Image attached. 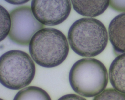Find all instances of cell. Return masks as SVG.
<instances>
[{
    "label": "cell",
    "instance_id": "1",
    "mask_svg": "<svg viewBox=\"0 0 125 100\" xmlns=\"http://www.w3.org/2000/svg\"><path fill=\"white\" fill-rule=\"evenodd\" d=\"M108 39L104 25L94 18L85 17L76 20L68 33L71 49L82 57H91L100 54L106 47Z\"/></svg>",
    "mask_w": 125,
    "mask_h": 100
},
{
    "label": "cell",
    "instance_id": "2",
    "mask_svg": "<svg viewBox=\"0 0 125 100\" xmlns=\"http://www.w3.org/2000/svg\"><path fill=\"white\" fill-rule=\"evenodd\" d=\"M29 50L37 65L50 68L60 65L65 60L69 47L67 38L61 31L52 28H45L33 36Z\"/></svg>",
    "mask_w": 125,
    "mask_h": 100
},
{
    "label": "cell",
    "instance_id": "3",
    "mask_svg": "<svg viewBox=\"0 0 125 100\" xmlns=\"http://www.w3.org/2000/svg\"><path fill=\"white\" fill-rule=\"evenodd\" d=\"M107 69L100 60L83 58L70 69L69 80L73 90L87 98L95 97L106 89L108 82Z\"/></svg>",
    "mask_w": 125,
    "mask_h": 100
},
{
    "label": "cell",
    "instance_id": "4",
    "mask_svg": "<svg viewBox=\"0 0 125 100\" xmlns=\"http://www.w3.org/2000/svg\"><path fill=\"white\" fill-rule=\"evenodd\" d=\"M35 74V63L23 51L10 50L0 57V82L8 89L19 90L28 86Z\"/></svg>",
    "mask_w": 125,
    "mask_h": 100
},
{
    "label": "cell",
    "instance_id": "5",
    "mask_svg": "<svg viewBox=\"0 0 125 100\" xmlns=\"http://www.w3.org/2000/svg\"><path fill=\"white\" fill-rule=\"evenodd\" d=\"M10 15L11 27L9 37L19 45H29L34 35L44 27L35 18L30 6L16 8L11 11Z\"/></svg>",
    "mask_w": 125,
    "mask_h": 100
},
{
    "label": "cell",
    "instance_id": "6",
    "mask_svg": "<svg viewBox=\"0 0 125 100\" xmlns=\"http://www.w3.org/2000/svg\"><path fill=\"white\" fill-rule=\"evenodd\" d=\"M71 2L64 0H32L31 9L36 20L44 25L54 26L65 21L70 15Z\"/></svg>",
    "mask_w": 125,
    "mask_h": 100
},
{
    "label": "cell",
    "instance_id": "7",
    "mask_svg": "<svg viewBox=\"0 0 125 100\" xmlns=\"http://www.w3.org/2000/svg\"><path fill=\"white\" fill-rule=\"evenodd\" d=\"M110 41L116 53H125V13L114 17L108 28Z\"/></svg>",
    "mask_w": 125,
    "mask_h": 100
},
{
    "label": "cell",
    "instance_id": "8",
    "mask_svg": "<svg viewBox=\"0 0 125 100\" xmlns=\"http://www.w3.org/2000/svg\"><path fill=\"white\" fill-rule=\"evenodd\" d=\"M74 10L81 16L94 17L104 13L110 0H71Z\"/></svg>",
    "mask_w": 125,
    "mask_h": 100
},
{
    "label": "cell",
    "instance_id": "9",
    "mask_svg": "<svg viewBox=\"0 0 125 100\" xmlns=\"http://www.w3.org/2000/svg\"><path fill=\"white\" fill-rule=\"evenodd\" d=\"M110 81L114 89L125 94V53L116 57L109 69Z\"/></svg>",
    "mask_w": 125,
    "mask_h": 100
},
{
    "label": "cell",
    "instance_id": "10",
    "mask_svg": "<svg viewBox=\"0 0 125 100\" xmlns=\"http://www.w3.org/2000/svg\"><path fill=\"white\" fill-rule=\"evenodd\" d=\"M13 100H52L48 93L36 86H30L18 92Z\"/></svg>",
    "mask_w": 125,
    "mask_h": 100
},
{
    "label": "cell",
    "instance_id": "11",
    "mask_svg": "<svg viewBox=\"0 0 125 100\" xmlns=\"http://www.w3.org/2000/svg\"><path fill=\"white\" fill-rule=\"evenodd\" d=\"M0 41L4 40L9 35L11 27V20L10 15L7 10L0 5Z\"/></svg>",
    "mask_w": 125,
    "mask_h": 100
},
{
    "label": "cell",
    "instance_id": "12",
    "mask_svg": "<svg viewBox=\"0 0 125 100\" xmlns=\"http://www.w3.org/2000/svg\"><path fill=\"white\" fill-rule=\"evenodd\" d=\"M93 100H125V94L114 88H108L95 96Z\"/></svg>",
    "mask_w": 125,
    "mask_h": 100
},
{
    "label": "cell",
    "instance_id": "13",
    "mask_svg": "<svg viewBox=\"0 0 125 100\" xmlns=\"http://www.w3.org/2000/svg\"><path fill=\"white\" fill-rule=\"evenodd\" d=\"M109 5L116 11L125 12V0H110Z\"/></svg>",
    "mask_w": 125,
    "mask_h": 100
},
{
    "label": "cell",
    "instance_id": "14",
    "mask_svg": "<svg viewBox=\"0 0 125 100\" xmlns=\"http://www.w3.org/2000/svg\"><path fill=\"white\" fill-rule=\"evenodd\" d=\"M57 100H87L84 97L75 94H66Z\"/></svg>",
    "mask_w": 125,
    "mask_h": 100
},
{
    "label": "cell",
    "instance_id": "15",
    "mask_svg": "<svg viewBox=\"0 0 125 100\" xmlns=\"http://www.w3.org/2000/svg\"><path fill=\"white\" fill-rule=\"evenodd\" d=\"M6 2L12 5H21L28 2L30 0H5Z\"/></svg>",
    "mask_w": 125,
    "mask_h": 100
},
{
    "label": "cell",
    "instance_id": "16",
    "mask_svg": "<svg viewBox=\"0 0 125 100\" xmlns=\"http://www.w3.org/2000/svg\"><path fill=\"white\" fill-rule=\"evenodd\" d=\"M0 100H4V99H2L0 98Z\"/></svg>",
    "mask_w": 125,
    "mask_h": 100
}]
</instances>
